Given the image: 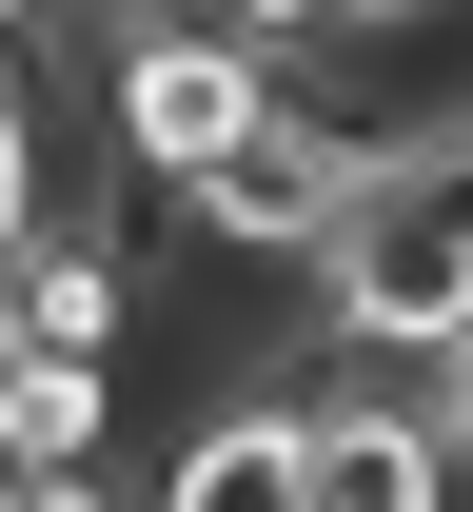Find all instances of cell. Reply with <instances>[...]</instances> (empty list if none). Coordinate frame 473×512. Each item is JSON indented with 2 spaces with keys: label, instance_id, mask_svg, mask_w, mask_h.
I'll list each match as a JSON object with an SVG mask.
<instances>
[{
  "label": "cell",
  "instance_id": "1",
  "mask_svg": "<svg viewBox=\"0 0 473 512\" xmlns=\"http://www.w3.org/2000/svg\"><path fill=\"white\" fill-rule=\"evenodd\" d=\"M316 296H336V335L375 355V375H434V355L473 335V99H434V119L375 138V197L336 217Z\"/></svg>",
  "mask_w": 473,
  "mask_h": 512
},
{
  "label": "cell",
  "instance_id": "2",
  "mask_svg": "<svg viewBox=\"0 0 473 512\" xmlns=\"http://www.w3.org/2000/svg\"><path fill=\"white\" fill-rule=\"evenodd\" d=\"M276 99H296V79H276L257 40H217V20H119V60H99V138H119V178H178V197H198Z\"/></svg>",
  "mask_w": 473,
  "mask_h": 512
},
{
  "label": "cell",
  "instance_id": "3",
  "mask_svg": "<svg viewBox=\"0 0 473 512\" xmlns=\"http://www.w3.org/2000/svg\"><path fill=\"white\" fill-rule=\"evenodd\" d=\"M355 197H375V119H316V99H276V119L237 138V158H217L178 217H198V256H296V276H316Z\"/></svg>",
  "mask_w": 473,
  "mask_h": 512
},
{
  "label": "cell",
  "instance_id": "4",
  "mask_svg": "<svg viewBox=\"0 0 473 512\" xmlns=\"http://www.w3.org/2000/svg\"><path fill=\"white\" fill-rule=\"evenodd\" d=\"M0 335H20V355H99V375H119L138 276H119V217H99V197H40V217H20V256H0Z\"/></svg>",
  "mask_w": 473,
  "mask_h": 512
},
{
  "label": "cell",
  "instance_id": "5",
  "mask_svg": "<svg viewBox=\"0 0 473 512\" xmlns=\"http://www.w3.org/2000/svg\"><path fill=\"white\" fill-rule=\"evenodd\" d=\"M158 512H316V453H296V414H198V434L158 453Z\"/></svg>",
  "mask_w": 473,
  "mask_h": 512
},
{
  "label": "cell",
  "instance_id": "6",
  "mask_svg": "<svg viewBox=\"0 0 473 512\" xmlns=\"http://www.w3.org/2000/svg\"><path fill=\"white\" fill-rule=\"evenodd\" d=\"M99 453H119L99 355H0V473H99Z\"/></svg>",
  "mask_w": 473,
  "mask_h": 512
},
{
  "label": "cell",
  "instance_id": "7",
  "mask_svg": "<svg viewBox=\"0 0 473 512\" xmlns=\"http://www.w3.org/2000/svg\"><path fill=\"white\" fill-rule=\"evenodd\" d=\"M20 217H40V99H20V60H0V256H20Z\"/></svg>",
  "mask_w": 473,
  "mask_h": 512
},
{
  "label": "cell",
  "instance_id": "8",
  "mask_svg": "<svg viewBox=\"0 0 473 512\" xmlns=\"http://www.w3.org/2000/svg\"><path fill=\"white\" fill-rule=\"evenodd\" d=\"M414 434L454 453V493H473V335H454V355H434V375H414Z\"/></svg>",
  "mask_w": 473,
  "mask_h": 512
},
{
  "label": "cell",
  "instance_id": "9",
  "mask_svg": "<svg viewBox=\"0 0 473 512\" xmlns=\"http://www.w3.org/2000/svg\"><path fill=\"white\" fill-rule=\"evenodd\" d=\"M217 40H257V60L276 40H336V0H217Z\"/></svg>",
  "mask_w": 473,
  "mask_h": 512
},
{
  "label": "cell",
  "instance_id": "10",
  "mask_svg": "<svg viewBox=\"0 0 473 512\" xmlns=\"http://www.w3.org/2000/svg\"><path fill=\"white\" fill-rule=\"evenodd\" d=\"M0 512H119L99 473H0Z\"/></svg>",
  "mask_w": 473,
  "mask_h": 512
},
{
  "label": "cell",
  "instance_id": "11",
  "mask_svg": "<svg viewBox=\"0 0 473 512\" xmlns=\"http://www.w3.org/2000/svg\"><path fill=\"white\" fill-rule=\"evenodd\" d=\"M414 20H473V0H414Z\"/></svg>",
  "mask_w": 473,
  "mask_h": 512
}]
</instances>
